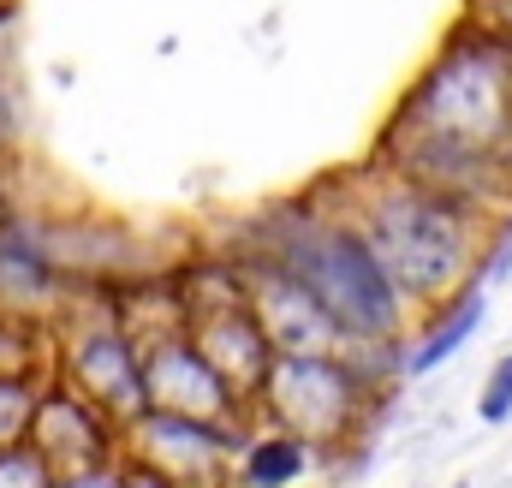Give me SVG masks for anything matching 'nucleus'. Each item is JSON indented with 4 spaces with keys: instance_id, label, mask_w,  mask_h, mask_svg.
I'll return each instance as SVG.
<instances>
[{
    "instance_id": "nucleus-6",
    "label": "nucleus",
    "mask_w": 512,
    "mask_h": 488,
    "mask_svg": "<svg viewBox=\"0 0 512 488\" xmlns=\"http://www.w3.org/2000/svg\"><path fill=\"white\" fill-rule=\"evenodd\" d=\"M60 381L84 393L114 429L137 423L149 411V381H143V340H131L120 322H90L60 340Z\"/></svg>"
},
{
    "instance_id": "nucleus-18",
    "label": "nucleus",
    "mask_w": 512,
    "mask_h": 488,
    "mask_svg": "<svg viewBox=\"0 0 512 488\" xmlns=\"http://www.w3.org/2000/svg\"><path fill=\"white\" fill-rule=\"evenodd\" d=\"M60 488H126V465H96V471H72Z\"/></svg>"
},
{
    "instance_id": "nucleus-16",
    "label": "nucleus",
    "mask_w": 512,
    "mask_h": 488,
    "mask_svg": "<svg viewBox=\"0 0 512 488\" xmlns=\"http://www.w3.org/2000/svg\"><path fill=\"white\" fill-rule=\"evenodd\" d=\"M477 417H483V423H507L512 417V352H501L495 369H489L483 399H477Z\"/></svg>"
},
{
    "instance_id": "nucleus-20",
    "label": "nucleus",
    "mask_w": 512,
    "mask_h": 488,
    "mask_svg": "<svg viewBox=\"0 0 512 488\" xmlns=\"http://www.w3.org/2000/svg\"><path fill=\"white\" fill-rule=\"evenodd\" d=\"M0 227H6V197H0Z\"/></svg>"
},
{
    "instance_id": "nucleus-5",
    "label": "nucleus",
    "mask_w": 512,
    "mask_h": 488,
    "mask_svg": "<svg viewBox=\"0 0 512 488\" xmlns=\"http://www.w3.org/2000/svg\"><path fill=\"white\" fill-rule=\"evenodd\" d=\"M131 465H149L179 488H227V465H239L245 435L227 423H203V417H173V411H143L137 423L120 429Z\"/></svg>"
},
{
    "instance_id": "nucleus-4",
    "label": "nucleus",
    "mask_w": 512,
    "mask_h": 488,
    "mask_svg": "<svg viewBox=\"0 0 512 488\" xmlns=\"http://www.w3.org/2000/svg\"><path fill=\"white\" fill-rule=\"evenodd\" d=\"M364 405H370V381L358 358L340 352H280L262 393L251 399V411H262L268 429H286L316 453L346 447L364 423Z\"/></svg>"
},
{
    "instance_id": "nucleus-10",
    "label": "nucleus",
    "mask_w": 512,
    "mask_h": 488,
    "mask_svg": "<svg viewBox=\"0 0 512 488\" xmlns=\"http://www.w3.org/2000/svg\"><path fill=\"white\" fill-rule=\"evenodd\" d=\"M191 340L203 346V358L221 369L245 399L262 393V381H268V369H274V340H268V328L256 322L251 298H221V304H209V316H191Z\"/></svg>"
},
{
    "instance_id": "nucleus-14",
    "label": "nucleus",
    "mask_w": 512,
    "mask_h": 488,
    "mask_svg": "<svg viewBox=\"0 0 512 488\" xmlns=\"http://www.w3.org/2000/svg\"><path fill=\"white\" fill-rule=\"evenodd\" d=\"M42 393H48V381L30 364H0V447H24L30 441Z\"/></svg>"
},
{
    "instance_id": "nucleus-13",
    "label": "nucleus",
    "mask_w": 512,
    "mask_h": 488,
    "mask_svg": "<svg viewBox=\"0 0 512 488\" xmlns=\"http://www.w3.org/2000/svg\"><path fill=\"white\" fill-rule=\"evenodd\" d=\"M316 447L286 435V429H256L239 447V488H292L310 477Z\"/></svg>"
},
{
    "instance_id": "nucleus-2",
    "label": "nucleus",
    "mask_w": 512,
    "mask_h": 488,
    "mask_svg": "<svg viewBox=\"0 0 512 488\" xmlns=\"http://www.w3.org/2000/svg\"><path fill=\"white\" fill-rule=\"evenodd\" d=\"M346 221L370 239V250L382 256V268L399 280L411 304H447L453 292H465L459 280L471 274V256L483 250V233H489L477 203L393 167L358 197Z\"/></svg>"
},
{
    "instance_id": "nucleus-1",
    "label": "nucleus",
    "mask_w": 512,
    "mask_h": 488,
    "mask_svg": "<svg viewBox=\"0 0 512 488\" xmlns=\"http://www.w3.org/2000/svg\"><path fill=\"white\" fill-rule=\"evenodd\" d=\"M387 149L393 173L483 209L512 179V36L459 30L393 108Z\"/></svg>"
},
{
    "instance_id": "nucleus-11",
    "label": "nucleus",
    "mask_w": 512,
    "mask_h": 488,
    "mask_svg": "<svg viewBox=\"0 0 512 488\" xmlns=\"http://www.w3.org/2000/svg\"><path fill=\"white\" fill-rule=\"evenodd\" d=\"M60 286H66L60 262L30 239V233H18V227L6 221V227H0V316L48 310V304L60 298Z\"/></svg>"
},
{
    "instance_id": "nucleus-17",
    "label": "nucleus",
    "mask_w": 512,
    "mask_h": 488,
    "mask_svg": "<svg viewBox=\"0 0 512 488\" xmlns=\"http://www.w3.org/2000/svg\"><path fill=\"white\" fill-rule=\"evenodd\" d=\"M471 24H483L495 36H512V0H471Z\"/></svg>"
},
{
    "instance_id": "nucleus-8",
    "label": "nucleus",
    "mask_w": 512,
    "mask_h": 488,
    "mask_svg": "<svg viewBox=\"0 0 512 488\" xmlns=\"http://www.w3.org/2000/svg\"><path fill=\"white\" fill-rule=\"evenodd\" d=\"M30 447H42L60 477L96 471V465H120V459H126L120 429H114L84 393H72L66 381H48L42 411H36V429H30Z\"/></svg>"
},
{
    "instance_id": "nucleus-9",
    "label": "nucleus",
    "mask_w": 512,
    "mask_h": 488,
    "mask_svg": "<svg viewBox=\"0 0 512 488\" xmlns=\"http://www.w3.org/2000/svg\"><path fill=\"white\" fill-rule=\"evenodd\" d=\"M251 310L256 322L268 328V340H274V352H340L346 340H340V328L328 322V310L304 292V280L286 268V262H274V256H262L251 268Z\"/></svg>"
},
{
    "instance_id": "nucleus-15",
    "label": "nucleus",
    "mask_w": 512,
    "mask_h": 488,
    "mask_svg": "<svg viewBox=\"0 0 512 488\" xmlns=\"http://www.w3.org/2000/svg\"><path fill=\"white\" fill-rule=\"evenodd\" d=\"M0 488H60V471L42 447H0Z\"/></svg>"
},
{
    "instance_id": "nucleus-7",
    "label": "nucleus",
    "mask_w": 512,
    "mask_h": 488,
    "mask_svg": "<svg viewBox=\"0 0 512 488\" xmlns=\"http://www.w3.org/2000/svg\"><path fill=\"white\" fill-rule=\"evenodd\" d=\"M143 381H149V405L173 411V417H203V423L239 429V417L251 411V399L203 358L191 328H161L143 340Z\"/></svg>"
},
{
    "instance_id": "nucleus-3",
    "label": "nucleus",
    "mask_w": 512,
    "mask_h": 488,
    "mask_svg": "<svg viewBox=\"0 0 512 488\" xmlns=\"http://www.w3.org/2000/svg\"><path fill=\"white\" fill-rule=\"evenodd\" d=\"M274 262H286L304 292L328 310V322L340 328L346 346L387 352L405 328V292L382 268V256L370 239L346 221V215H304L292 221V233L274 244Z\"/></svg>"
},
{
    "instance_id": "nucleus-21",
    "label": "nucleus",
    "mask_w": 512,
    "mask_h": 488,
    "mask_svg": "<svg viewBox=\"0 0 512 488\" xmlns=\"http://www.w3.org/2000/svg\"><path fill=\"white\" fill-rule=\"evenodd\" d=\"M453 488H471V483H453Z\"/></svg>"
},
{
    "instance_id": "nucleus-19",
    "label": "nucleus",
    "mask_w": 512,
    "mask_h": 488,
    "mask_svg": "<svg viewBox=\"0 0 512 488\" xmlns=\"http://www.w3.org/2000/svg\"><path fill=\"white\" fill-rule=\"evenodd\" d=\"M126 465V488H179L173 477H161V471H149V465H131V459H120Z\"/></svg>"
},
{
    "instance_id": "nucleus-12",
    "label": "nucleus",
    "mask_w": 512,
    "mask_h": 488,
    "mask_svg": "<svg viewBox=\"0 0 512 488\" xmlns=\"http://www.w3.org/2000/svg\"><path fill=\"white\" fill-rule=\"evenodd\" d=\"M483 328V286H465V292H453L447 304H435V316H429V328H423V340L399 358L405 375H429V369H441L471 334Z\"/></svg>"
}]
</instances>
